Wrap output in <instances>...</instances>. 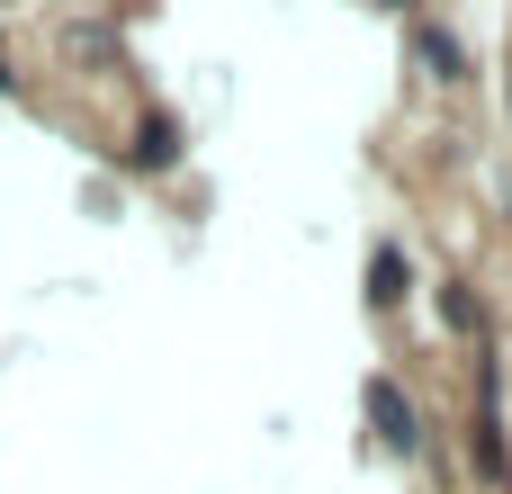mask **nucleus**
Wrapping results in <instances>:
<instances>
[{"label": "nucleus", "instance_id": "nucleus-1", "mask_svg": "<svg viewBox=\"0 0 512 494\" xmlns=\"http://www.w3.org/2000/svg\"><path fill=\"white\" fill-rule=\"evenodd\" d=\"M360 405H369V432H378V450H387V459H414V450H423V414H414V396H405L387 369L360 387Z\"/></svg>", "mask_w": 512, "mask_h": 494}, {"label": "nucleus", "instance_id": "nucleus-2", "mask_svg": "<svg viewBox=\"0 0 512 494\" xmlns=\"http://www.w3.org/2000/svg\"><path fill=\"white\" fill-rule=\"evenodd\" d=\"M477 477H486V486H512V459H504V405H495V369L477 378Z\"/></svg>", "mask_w": 512, "mask_h": 494}, {"label": "nucleus", "instance_id": "nucleus-3", "mask_svg": "<svg viewBox=\"0 0 512 494\" xmlns=\"http://www.w3.org/2000/svg\"><path fill=\"white\" fill-rule=\"evenodd\" d=\"M369 306H405V252L396 243H378V261H369Z\"/></svg>", "mask_w": 512, "mask_h": 494}, {"label": "nucleus", "instance_id": "nucleus-4", "mask_svg": "<svg viewBox=\"0 0 512 494\" xmlns=\"http://www.w3.org/2000/svg\"><path fill=\"white\" fill-rule=\"evenodd\" d=\"M414 45H423V63H432L441 81H459V36H441V27H423Z\"/></svg>", "mask_w": 512, "mask_h": 494}, {"label": "nucleus", "instance_id": "nucleus-5", "mask_svg": "<svg viewBox=\"0 0 512 494\" xmlns=\"http://www.w3.org/2000/svg\"><path fill=\"white\" fill-rule=\"evenodd\" d=\"M135 162H180V126L171 117H144V153Z\"/></svg>", "mask_w": 512, "mask_h": 494}]
</instances>
